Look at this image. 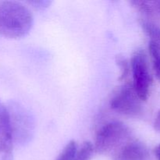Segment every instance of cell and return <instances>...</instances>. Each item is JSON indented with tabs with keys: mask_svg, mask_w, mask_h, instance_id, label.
<instances>
[{
	"mask_svg": "<svg viewBox=\"0 0 160 160\" xmlns=\"http://www.w3.org/2000/svg\"><path fill=\"white\" fill-rule=\"evenodd\" d=\"M133 85L142 101L148 99L152 84V76L148 69V59L142 49L136 50L131 61Z\"/></svg>",
	"mask_w": 160,
	"mask_h": 160,
	"instance_id": "5",
	"label": "cell"
},
{
	"mask_svg": "<svg viewBox=\"0 0 160 160\" xmlns=\"http://www.w3.org/2000/svg\"><path fill=\"white\" fill-rule=\"evenodd\" d=\"M142 100L133 84H125L115 92L110 99V107L116 112L130 117H139L143 113Z\"/></svg>",
	"mask_w": 160,
	"mask_h": 160,
	"instance_id": "4",
	"label": "cell"
},
{
	"mask_svg": "<svg viewBox=\"0 0 160 160\" xmlns=\"http://www.w3.org/2000/svg\"><path fill=\"white\" fill-rule=\"evenodd\" d=\"M34 24L30 9L21 2L0 1V35L19 38L29 34Z\"/></svg>",
	"mask_w": 160,
	"mask_h": 160,
	"instance_id": "1",
	"label": "cell"
},
{
	"mask_svg": "<svg viewBox=\"0 0 160 160\" xmlns=\"http://www.w3.org/2000/svg\"><path fill=\"white\" fill-rule=\"evenodd\" d=\"M131 4L138 10L148 16H160L159 1H146V0H134Z\"/></svg>",
	"mask_w": 160,
	"mask_h": 160,
	"instance_id": "8",
	"label": "cell"
},
{
	"mask_svg": "<svg viewBox=\"0 0 160 160\" xmlns=\"http://www.w3.org/2000/svg\"><path fill=\"white\" fill-rule=\"evenodd\" d=\"M148 50L152 60L156 76L160 81V45L153 42H149Z\"/></svg>",
	"mask_w": 160,
	"mask_h": 160,
	"instance_id": "10",
	"label": "cell"
},
{
	"mask_svg": "<svg viewBox=\"0 0 160 160\" xmlns=\"http://www.w3.org/2000/svg\"><path fill=\"white\" fill-rule=\"evenodd\" d=\"M141 26L145 34L151 38L150 42L160 45V26L148 20H142Z\"/></svg>",
	"mask_w": 160,
	"mask_h": 160,
	"instance_id": "9",
	"label": "cell"
},
{
	"mask_svg": "<svg viewBox=\"0 0 160 160\" xmlns=\"http://www.w3.org/2000/svg\"><path fill=\"white\" fill-rule=\"evenodd\" d=\"M52 2L48 1V0H34V1L30 2V4L33 5L34 7L38 8V9H43L50 6Z\"/></svg>",
	"mask_w": 160,
	"mask_h": 160,
	"instance_id": "14",
	"label": "cell"
},
{
	"mask_svg": "<svg viewBox=\"0 0 160 160\" xmlns=\"http://www.w3.org/2000/svg\"><path fill=\"white\" fill-rule=\"evenodd\" d=\"M116 62H117V64L118 65L119 68L120 69V77L119 78V80L120 81L124 80L128 77V73H129L130 67L129 63H128V61L123 56L119 55L116 58Z\"/></svg>",
	"mask_w": 160,
	"mask_h": 160,
	"instance_id": "13",
	"label": "cell"
},
{
	"mask_svg": "<svg viewBox=\"0 0 160 160\" xmlns=\"http://www.w3.org/2000/svg\"><path fill=\"white\" fill-rule=\"evenodd\" d=\"M114 160H151V155L143 142L131 141L115 153Z\"/></svg>",
	"mask_w": 160,
	"mask_h": 160,
	"instance_id": "7",
	"label": "cell"
},
{
	"mask_svg": "<svg viewBox=\"0 0 160 160\" xmlns=\"http://www.w3.org/2000/svg\"><path fill=\"white\" fill-rule=\"evenodd\" d=\"M132 135L128 125L121 121H111L105 124L98 131L95 138V152L101 155L117 152L131 142Z\"/></svg>",
	"mask_w": 160,
	"mask_h": 160,
	"instance_id": "2",
	"label": "cell"
},
{
	"mask_svg": "<svg viewBox=\"0 0 160 160\" xmlns=\"http://www.w3.org/2000/svg\"><path fill=\"white\" fill-rule=\"evenodd\" d=\"M78 145L73 140L67 143L56 160H73L78 152Z\"/></svg>",
	"mask_w": 160,
	"mask_h": 160,
	"instance_id": "11",
	"label": "cell"
},
{
	"mask_svg": "<svg viewBox=\"0 0 160 160\" xmlns=\"http://www.w3.org/2000/svg\"><path fill=\"white\" fill-rule=\"evenodd\" d=\"M10 117L13 142L19 145L28 144L34 134L35 120L34 116L23 105L12 102L8 107Z\"/></svg>",
	"mask_w": 160,
	"mask_h": 160,
	"instance_id": "3",
	"label": "cell"
},
{
	"mask_svg": "<svg viewBox=\"0 0 160 160\" xmlns=\"http://www.w3.org/2000/svg\"><path fill=\"white\" fill-rule=\"evenodd\" d=\"M95 152L94 145L90 142H84L78 150L73 160H90Z\"/></svg>",
	"mask_w": 160,
	"mask_h": 160,
	"instance_id": "12",
	"label": "cell"
},
{
	"mask_svg": "<svg viewBox=\"0 0 160 160\" xmlns=\"http://www.w3.org/2000/svg\"><path fill=\"white\" fill-rule=\"evenodd\" d=\"M154 153H155V156H156V159L158 160H160V144L159 145L156 147L154 150Z\"/></svg>",
	"mask_w": 160,
	"mask_h": 160,
	"instance_id": "16",
	"label": "cell"
},
{
	"mask_svg": "<svg viewBox=\"0 0 160 160\" xmlns=\"http://www.w3.org/2000/svg\"><path fill=\"white\" fill-rule=\"evenodd\" d=\"M13 137L8 108L0 101V159L12 160Z\"/></svg>",
	"mask_w": 160,
	"mask_h": 160,
	"instance_id": "6",
	"label": "cell"
},
{
	"mask_svg": "<svg viewBox=\"0 0 160 160\" xmlns=\"http://www.w3.org/2000/svg\"><path fill=\"white\" fill-rule=\"evenodd\" d=\"M154 129L156 130V131H159L160 132V111L157 113L156 115V119H155V121H154Z\"/></svg>",
	"mask_w": 160,
	"mask_h": 160,
	"instance_id": "15",
	"label": "cell"
}]
</instances>
